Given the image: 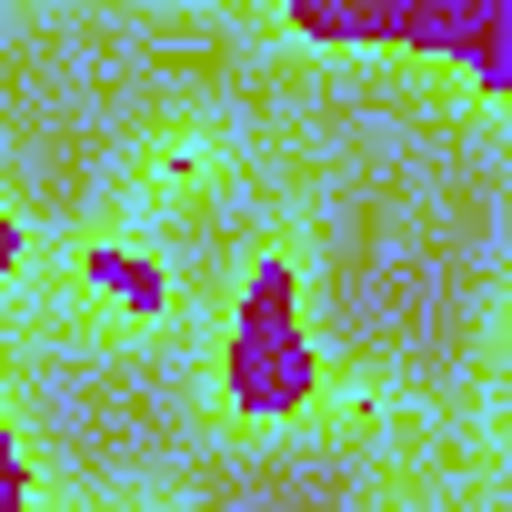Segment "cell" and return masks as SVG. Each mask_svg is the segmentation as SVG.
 Segmentation results:
<instances>
[{"mask_svg":"<svg viewBox=\"0 0 512 512\" xmlns=\"http://www.w3.org/2000/svg\"><path fill=\"white\" fill-rule=\"evenodd\" d=\"M21 262V231H11V211H0V272H11Z\"/></svg>","mask_w":512,"mask_h":512,"instance_id":"4","label":"cell"},{"mask_svg":"<svg viewBox=\"0 0 512 512\" xmlns=\"http://www.w3.org/2000/svg\"><path fill=\"white\" fill-rule=\"evenodd\" d=\"M91 282L121 292V302H141V312H161V272H141L131 251H91Z\"/></svg>","mask_w":512,"mask_h":512,"instance_id":"2","label":"cell"},{"mask_svg":"<svg viewBox=\"0 0 512 512\" xmlns=\"http://www.w3.org/2000/svg\"><path fill=\"white\" fill-rule=\"evenodd\" d=\"M21 502V472H11V432H0V512Z\"/></svg>","mask_w":512,"mask_h":512,"instance_id":"3","label":"cell"},{"mask_svg":"<svg viewBox=\"0 0 512 512\" xmlns=\"http://www.w3.org/2000/svg\"><path fill=\"white\" fill-rule=\"evenodd\" d=\"M231 392H241L251 412H292V402L312 392V342H302V322H292V272H262V282H251V312H241V332H231Z\"/></svg>","mask_w":512,"mask_h":512,"instance_id":"1","label":"cell"}]
</instances>
